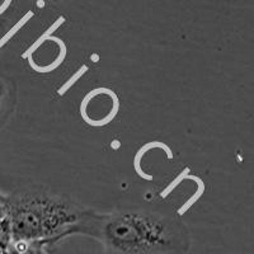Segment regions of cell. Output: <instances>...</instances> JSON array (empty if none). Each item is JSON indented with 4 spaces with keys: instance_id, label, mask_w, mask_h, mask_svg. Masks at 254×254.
Here are the masks:
<instances>
[{
    "instance_id": "obj_1",
    "label": "cell",
    "mask_w": 254,
    "mask_h": 254,
    "mask_svg": "<svg viewBox=\"0 0 254 254\" xmlns=\"http://www.w3.org/2000/svg\"><path fill=\"white\" fill-rule=\"evenodd\" d=\"M71 235L95 239L103 254H187L190 234L179 217L146 208H88Z\"/></svg>"
},
{
    "instance_id": "obj_2",
    "label": "cell",
    "mask_w": 254,
    "mask_h": 254,
    "mask_svg": "<svg viewBox=\"0 0 254 254\" xmlns=\"http://www.w3.org/2000/svg\"><path fill=\"white\" fill-rule=\"evenodd\" d=\"M75 199L44 187H26L6 196V216L0 238L9 242L58 243L71 237L87 212Z\"/></svg>"
},
{
    "instance_id": "obj_3",
    "label": "cell",
    "mask_w": 254,
    "mask_h": 254,
    "mask_svg": "<svg viewBox=\"0 0 254 254\" xmlns=\"http://www.w3.org/2000/svg\"><path fill=\"white\" fill-rule=\"evenodd\" d=\"M4 254H56L55 243L33 240V242H9Z\"/></svg>"
},
{
    "instance_id": "obj_4",
    "label": "cell",
    "mask_w": 254,
    "mask_h": 254,
    "mask_svg": "<svg viewBox=\"0 0 254 254\" xmlns=\"http://www.w3.org/2000/svg\"><path fill=\"white\" fill-rule=\"evenodd\" d=\"M14 88L6 79L0 76V124L5 119H8V116L13 111L14 107Z\"/></svg>"
},
{
    "instance_id": "obj_5",
    "label": "cell",
    "mask_w": 254,
    "mask_h": 254,
    "mask_svg": "<svg viewBox=\"0 0 254 254\" xmlns=\"http://www.w3.org/2000/svg\"><path fill=\"white\" fill-rule=\"evenodd\" d=\"M6 216V196L0 193V229L3 226Z\"/></svg>"
},
{
    "instance_id": "obj_6",
    "label": "cell",
    "mask_w": 254,
    "mask_h": 254,
    "mask_svg": "<svg viewBox=\"0 0 254 254\" xmlns=\"http://www.w3.org/2000/svg\"><path fill=\"white\" fill-rule=\"evenodd\" d=\"M4 249H5V243L0 239V254H4Z\"/></svg>"
}]
</instances>
